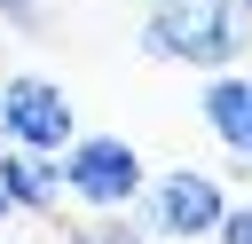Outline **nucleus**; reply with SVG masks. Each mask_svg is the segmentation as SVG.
<instances>
[{
  "mask_svg": "<svg viewBox=\"0 0 252 244\" xmlns=\"http://www.w3.org/2000/svg\"><path fill=\"white\" fill-rule=\"evenodd\" d=\"M213 236H220V244H252V197H244V205H228Z\"/></svg>",
  "mask_w": 252,
  "mask_h": 244,
  "instance_id": "6e6552de",
  "label": "nucleus"
},
{
  "mask_svg": "<svg viewBox=\"0 0 252 244\" xmlns=\"http://www.w3.org/2000/svg\"><path fill=\"white\" fill-rule=\"evenodd\" d=\"M150 165L126 134H71L63 142V197H79L87 213H126L142 205Z\"/></svg>",
  "mask_w": 252,
  "mask_h": 244,
  "instance_id": "f03ea898",
  "label": "nucleus"
},
{
  "mask_svg": "<svg viewBox=\"0 0 252 244\" xmlns=\"http://www.w3.org/2000/svg\"><path fill=\"white\" fill-rule=\"evenodd\" d=\"M71 134H79V110H71V94H63L55 79H39V71L0 79V142H8V150H47V157H63Z\"/></svg>",
  "mask_w": 252,
  "mask_h": 244,
  "instance_id": "7ed1b4c3",
  "label": "nucleus"
},
{
  "mask_svg": "<svg viewBox=\"0 0 252 244\" xmlns=\"http://www.w3.org/2000/svg\"><path fill=\"white\" fill-rule=\"evenodd\" d=\"M158 236H213L220 228V213H228V189L205 173V165H173V173H150V189H142V205H134Z\"/></svg>",
  "mask_w": 252,
  "mask_h": 244,
  "instance_id": "20e7f679",
  "label": "nucleus"
},
{
  "mask_svg": "<svg viewBox=\"0 0 252 244\" xmlns=\"http://www.w3.org/2000/svg\"><path fill=\"white\" fill-rule=\"evenodd\" d=\"M16 213V157H8V142H0V220Z\"/></svg>",
  "mask_w": 252,
  "mask_h": 244,
  "instance_id": "9d476101",
  "label": "nucleus"
},
{
  "mask_svg": "<svg viewBox=\"0 0 252 244\" xmlns=\"http://www.w3.org/2000/svg\"><path fill=\"white\" fill-rule=\"evenodd\" d=\"M71 236H79V244H158V228H150L134 205H126V213H87Z\"/></svg>",
  "mask_w": 252,
  "mask_h": 244,
  "instance_id": "0eeeda50",
  "label": "nucleus"
},
{
  "mask_svg": "<svg viewBox=\"0 0 252 244\" xmlns=\"http://www.w3.org/2000/svg\"><path fill=\"white\" fill-rule=\"evenodd\" d=\"M244 16H252V0H244Z\"/></svg>",
  "mask_w": 252,
  "mask_h": 244,
  "instance_id": "9b49d317",
  "label": "nucleus"
},
{
  "mask_svg": "<svg viewBox=\"0 0 252 244\" xmlns=\"http://www.w3.org/2000/svg\"><path fill=\"white\" fill-rule=\"evenodd\" d=\"M0 16H8L16 31H39V0H0Z\"/></svg>",
  "mask_w": 252,
  "mask_h": 244,
  "instance_id": "1a4fd4ad",
  "label": "nucleus"
},
{
  "mask_svg": "<svg viewBox=\"0 0 252 244\" xmlns=\"http://www.w3.org/2000/svg\"><path fill=\"white\" fill-rule=\"evenodd\" d=\"M205 126L228 150V165H252V71H213L205 79Z\"/></svg>",
  "mask_w": 252,
  "mask_h": 244,
  "instance_id": "39448f33",
  "label": "nucleus"
},
{
  "mask_svg": "<svg viewBox=\"0 0 252 244\" xmlns=\"http://www.w3.org/2000/svg\"><path fill=\"white\" fill-rule=\"evenodd\" d=\"M142 47H150L158 63L220 71V63H244V47H252V16H244V0H150V16H142Z\"/></svg>",
  "mask_w": 252,
  "mask_h": 244,
  "instance_id": "f257e3e1",
  "label": "nucleus"
},
{
  "mask_svg": "<svg viewBox=\"0 0 252 244\" xmlns=\"http://www.w3.org/2000/svg\"><path fill=\"white\" fill-rule=\"evenodd\" d=\"M16 157V213H55L63 205V157L47 150H8Z\"/></svg>",
  "mask_w": 252,
  "mask_h": 244,
  "instance_id": "423d86ee",
  "label": "nucleus"
}]
</instances>
